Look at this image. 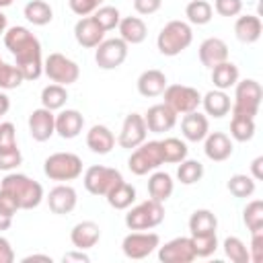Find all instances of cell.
<instances>
[{
  "label": "cell",
  "instance_id": "obj_1",
  "mask_svg": "<svg viewBox=\"0 0 263 263\" xmlns=\"http://www.w3.org/2000/svg\"><path fill=\"white\" fill-rule=\"evenodd\" d=\"M0 189L8 191L16 203H18V210H31V208H37L41 203V197H43V187L29 179L27 175H21V173H12V175H6L2 179V185Z\"/></svg>",
  "mask_w": 263,
  "mask_h": 263
},
{
  "label": "cell",
  "instance_id": "obj_2",
  "mask_svg": "<svg viewBox=\"0 0 263 263\" xmlns=\"http://www.w3.org/2000/svg\"><path fill=\"white\" fill-rule=\"evenodd\" d=\"M193 39V33H191V27L183 21H168L160 33H158V49L162 55H177L181 53L185 47H189Z\"/></svg>",
  "mask_w": 263,
  "mask_h": 263
},
{
  "label": "cell",
  "instance_id": "obj_3",
  "mask_svg": "<svg viewBox=\"0 0 263 263\" xmlns=\"http://www.w3.org/2000/svg\"><path fill=\"white\" fill-rule=\"evenodd\" d=\"M261 97H263V88L257 80H242L236 82V95H234V105H232V115H240V117H253L259 111L261 105Z\"/></svg>",
  "mask_w": 263,
  "mask_h": 263
},
{
  "label": "cell",
  "instance_id": "obj_4",
  "mask_svg": "<svg viewBox=\"0 0 263 263\" xmlns=\"http://www.w3.org/2000/svg\"><path fill=\"white\" fill-rule=\"evenodd\" d=\"M162 218H164L162 201H156L150 197L125 214V226L129 230H148V228L158 226Z\"/></svg>",
  "mask_w": 263,
  "mask_h": 263
},
{
  "label": "cell",
  "instance_id": "obj_5",
  "mask_svg": "<svg viewBox=\"0 0 263 263\" xmlns=\"http://www.w3.org/2000/svg\"><path fill=\"white\" fill-rule=\"evenodd\" d=\"M43 171L53 181H72L82 173V160L72 152H55L45 158Z\"/></svg>",
  "mask_w": 263,
  "mask_h": 263
},
{
  "label": "cell",
  "instance_id": "obj_6",
  "mask_svg": "<svg viewBox=\"0 0 263 263\" xmlns=\"http://www.w3.org/2000/svg\"><path fill=\"white\" fill-rule=\"evenodd\" d=\"M164 162L162 158V146L160 142L152 140V142H146L142 144L140 148L136 146V152H132L129 160H127V166L134 175H146L148 171L160 166Z\"/></svg>",
  "mask_w": 263,
  "mask_h": 263
},
{
  "label": "cell",
  "instance_id": "obj_7",
  "mask_svg": "<svg viewBox=\"0 0 263 263\" xmlns=\"http://www.w3.org/2000/svg\"><path fill=\"white\" fill-rule=\"evenodd\" d=\"M162 92H164V103L175 113H191L201 103V95L197 92V88L187 84H168Z\"/></svg>",
  "mask_w": 263,
  "mask_h": 263
},
{
  "label": "cell",
  "instance_id": "obj_8",
  "mask_svg": "<svg viewBox=\"0 0 263 263\" xmlns=\"http://www.w3.org/2000/svg\"><path fill=\"white\" fill-rule=\"evenodd\" d=\"M121 179V173L103 164H92L86 168L84 173V187L92 193V195H107L109 189L113 185H117Z\"/></svg>",
  "mask_w": 263,
  "mask_h": 263
},
{
  "label": "cell",
  "instance_id": "obj_9",
  "mask_svg": "<svg viewBox=\"0 0 263 263\" xmlns=\"http://www.w3.org/2000/svg\"><path fill=\"white\" fill-rule=\"evenodd\" d=\"M43 70L58 84H72L80 76V70H78L76 62H72L70 58H66L64 53H58V51L47 55Z\"/></svg>",
  "mask_w": 263,
  "mask_h": 263
},
{
  "label": "cell",
  "instance_id": "obj_10",
  "mask_svg": "<svg viewBox=\"0 0 263 263\" xmlns=\"http://www.w3.org/2000/svg\"><path fill=\"white\" fill-rule=\"evenodd\" d=\"M158 242L160 238L156 232H132L123 238L121 249L129 259H144L158 247Z\"/></svg>",
  "mask_w": 263,
  "mask_h": 263
},
{
  "label": "cell",
  "instance_id": "obj_11",
  "mask_svg": "<svg viewBox=\"0 0 263 263\" xmlns=\"http://www.w3.org/2000/svg\"><path fill=\"white\" fill-rule=\"evenodd\" d=\"M125 55H127V43L123 39H107V41H101L97 45L95 60H97L99 68L113 70V68L121 66Z\"/></svg>",
  "mask_w": 263,
  "mask_h": 263
},
{
  "label": "cell",
  "instance_id": "obj_12",
  "mask_svg": "<svg viewBox=\"0 0 263 263\" xmlns=\"http://www.w3.org/2000/svg\"><path fill=\"white\" fill-rule=\"evenodd\" d=\"M16 58V68L21 70L25 80H37L43 72V64H41V45L39 41H33L31 45L18 49L14 53Z\"/></svg>",
  "mask_w": 263,
  "mask_h": 263
},
{
  "label": "cell",
  "instance_id": "obj_13",
  "mask_svg": "<svg viewBox=\"0 0 263 263\" xmlns=\"http://www.w3.org/2000/svg\"><path fill=\"white\" fill-rule=\"evenodd\" d=\"M158 259L162 263H189V261H193L195 259V251H193L191 238L179 236V238L168 240L164 247H160Z\"/></svg>",
  "mask_w": 263,
  "mask_h": 263
},
{
  "label": "cell",
  "instance_id": "obj_14",
  "mask_svg": "<svg viewBox=\"0 0 263 263\" xmlns=\"http://www.w3.org/2000/svg\"><path fill=\"white\" fill-rule=\"evenodd\" d=\"M146 132H148V127H146L144 117L138 113H129L119 132V144L123 148H136L146 140Z\"/></svg>",
  "mask_w": 263,
  "mask_h": 263
},
{
  "label": "cell",
  "instance_id": "obj_15",
  "mask_svg": "<svg viewBox=\"0 0 263 263\" xmlns=\"http://www.w3.org/2000/svg\"><path fill=\"white\" fill-rule=\"evenodd\" d=\"M144 121H146V127L154 134H162V132H168L175 121H177V113L166 105V103H158V105H152L146 115H144Z\"/></svg>",
  "mask_w": 263,
  "mask_h": 263
},
{
  "label": "cell",
  "instance_id": "obj_16",
  "mask_svg": "<svg viewBox=\"0 0 263 263\" xmlns=\"http://www.w3.org/2000/svg\"><path fill=\"white\" fill-rule=\"evenodd\" d=\"M29 132H31L33 140H37V142L49 140L55 132V115L45 107L35 109L29 115Z\"/></svg>",
  "mask_w": 263,
  "mask_h": 263
},
{
  "label": "cell",
  "instance_id": "obj_17",
  "mask_svg": "<svg viewBox=\"0 0 263 263\" xmlns=\"http://www.w3.org/2000/svg\"><path fill=\"white\" fill-rule=\"evenodd\" d=\"M74 35H76V41H78L82 47H97V45L103 41L105 31H103L101 25L95 21V16H84V18H80V21L76 23Z\"/></svg>",
  "mask_w": 263,
  "mask_h": 263
},
{
  "label": "cell",
  "instance_id": "obj_18",
  "mask_svg": "<svg viewBox=\"0 0 263 263\" xmlns=\"http://www.w3.org/2000/svg\"><path fill=\"white\" fill-rule=\"evenodd\" d=\"M199 60L203 66L214 68V66L228 60V45L218 37H208L199 45Z\"/></svg>",
  "mask_w": 263,
  "mask_h": 263
},
{
  "label": "cell",
  "instance_id": "obj_19",
  "mask_svg": "<svg viewBox=\"0 0 263 263\" xmlns=\"http://www.w3.org/2000/svg\"><path fill=\"white\" fill-rule=\"evenodd\" d=\"M47 203L53 214H70L76 205V191L70 185H58L49 191Z\"/></svg>",
  "mask_w": 263,
  "mask_h": 263
},
{
  "label": "cell",
  "instance_id": "obj_20",
  "mask_svg": "<svg viewBox=\"0 0 263 263\" xmlns=\"http://www.w3.org/2000/svg\"><path fill=\"white\" fill-rule=\"evenodd\" d=\"M82 125H84V117L76 109H66L60 115H55V132L66 140L76 138L82 132Z\"/></svg>",
  "mask_w": 263,
  "mask_h": 263
},
{
  "label": "cell",
  "instance_id": "obj_21",
  "mask_svg": "<svg viewBox=\"0 0 263 263\" xmlns=\"http://www.w3.org/2000/svg\"><path fill=\"white\" fill-rule=\"evenodd\" d=\"M99 236H101V228H99V224H95V222H90V220H84V222L76 224V226L72 228V234H70L72 245H74L76 249H80V251L95 247L97 240H99Z\"/></svg>",
  "mask_w": 263,
  "mask_h": 263
},
{
  "label": "cell",
  "instance_id": "obj_22",
  "mask_svg": "<svg viewBox=\"0 0 263 263\" xmlns=\"http://www.w3.org/2000/svg\"><path fill=\"white\" fill-rule=\"evenodd\" d=\"M181 129H183V136L189 140V142H199L208 136V117L197 113V111H191V113H185L183 121H181Z\"/></svg>",
  "mask_w": 263,
  "mask_h": 263
},
{
  "label": "cell",
  "instance_id": "obj_23",
  "mask_svg": "<svg viewBox=\"0 0 263 263\" xmlns=\"http://www.w3.org/2000/svg\"><path fill=\"white\" fill-rule=\"evenodd\" d=\"M164 88H166V76L156 68H150V70L142 72L140 78H138V90L144 97H156Z\"/></svg>",
  "mask_w": 263,
  "mask_h": 263
},
{
  "label": "cell",
  "instance_id": "obj_24",
  "mask_svg": "<svg viewBox=\"0 0 263 263\" xmlns=\"http://www.w3.org/2000/svg\"><path fill=\"white\" fill-rule=\"evenodd\" d=\"M205 156L212 160H226L232 154V142L224 132H214L205 138Z\"/></svg>",
  "mask_w": 263,
  "mask_h": 263
},
{
  "label": "cell",
  "instance_id": "obj_25",
  "mask_svg": "<svg viewBox=\"0 0 263 263\" xmlns=\"http://www.w3.org/2000/svg\"><path fill=\"white\" fill-rule=\"evenodd\" d=\"M261 18L255 16V14H245V16H238L236 18V25H234V33L238 37V41L242 43H255L259 37H261Z\"/></svg>",
  "mask_w": 263,
  "mask_h": 263
},
{
  "label": "cell",
  "instance_id": "obj_26",
  "mask_svg": "<svg viewBox=\"0 0 263 263\" xmlns=\"http://www.w3.org/2000/svg\"><path fill=\"white\" fill-rule=\"evenodd\" d=\"M86 144L92 152L97 154H107L111 152V148L115 146V138L113 134L109 132V127L105 125H92L90 132L86 134Z\"/></svg>",
  "mask_w": 263,
  "mask_h": 263
},
{
  "label": "cell",
  "instance_id": "obj_27",
  "mask_svg": "<svg viewBox=\"0 0 263 263\" xmlns=\"http://www.w3.org/2000/svg\"><path fill=\"white\" fill-rule=\"evenodd\" d=\"M134 199H136V189H134V185H129V183H125V181H119V183L113 185V187L109 189V193H107V201H109V205L115 208V210H125V208H129Z\"/></svg>",
  "mask_w": 263,
  "mask_h": 263
},
{
  "label": "cell",
  "instance_id": "obj_28",
  "mask_svg": "<svg viewBox=\"0 0 263 263\" xmlns=\"http://www.w3.org/2000/svg\"><path fill=\"white\" fill-rule=\"evenodd\" d=\"M119 33L125 43H140L146 37V25L140 16H125L119 21Z\"/></svg>",
  "mask_w": 263,
  "mask_h": 263
},
{
  "label": "cell",
  "instance_id": "obj_29",
  "mask_svg": "<svg viewBox=\"0 0 263 263\" xmlns=\"http://www.w3.org/2000/svg\"><path fill=\"white\" fill-rule=\"evenodd\" d=\"M212 82L220 88V90H226L230 86H234L238 82V68L232 64V62H222L218 66L212 68Z\"/></svg>",
  "mask_w": 263,
  "mask_h": 263
},
{
  "label": "cell",
  "instance_id": "obj_30",
  "mask_svg": "<svg viewBox=\"0 0 263 263\" xmlns=\"http://www.w3.org/2000/svg\"><path fill=\"white\" fill-rule=\"evenodd\" d=\"M218 228V220L214 216V212L210 210H195L189 218V230H191V236L195 234H210V232H216Z\"/></svg>",
  "mask_w": 263,
  "mask_h": 263
},
{
  "label": "cell",
  "instance_id": "obj_31",
  "mask_svg": "<svg viewBox=\"0 0 263 263\" xmlns=\"http://www.w3.org/2000/svg\"><path fill=\"white\" fill-rule=\"evenodd\" d=\"M203 107L205 113L212 117H224L230 109V97L224 90H210L203 97Z\"/></svg>",
  "mask_w": 263,
  "mask_h": 263
},
{
  "label": "cell",
  "instance_id": "obj_32",
  "mask_svg": "<svg viewBox=\"0 0 263 263\" xmlns=\"http://www.w3.org/2000/svg\"><path fill=\"white\" fill-rule=\"evenodd\" d=\"M148 193L156 201H164L173 193V179L166 173H154L148 179Z\"/></svg>",
  "mask_w": 263,
  "mask_h": 263
},
{
  "label": "cell",
  "instance_id": "obj_33",
  "mask_svg": "<svg viewBox=\"0 0 263 263\" xmlns=\"http://www.w3.org/2000/svg\"><path fill=\"white\" fill-rule=\"evenodd\" d=\"M33 41H37V37H35L29 29H25V27H10V29L4 33V45H6L12 53H16L18 49L27 47V45L33 43Z\"/></svg>",
  "mask_w": 263,
  "mask_h": 263
},
{
  "label": "cell",
  "instance_id": "obj_34",
  "mask_svg": "<svg viewBox=\"0 0 263 263\" xmlns=\"http://www.w3.org/2000/svg\"><path fill=\"white\" fill-rule=\"evenodd\" d=\"M25 16H27V21H31L33 25H47V23H51V18H53V12H51V6L45 2V0H31V2H27V6H25Z\"/></svg>",
  "mask_w": 263,
  "mask_h": 263
},
{
  "label": "cell",
  "instance_id": "obj_35",
  "mask_svg": "<svg viewBox=\"0 0 263 263\" xmlns=\"http://www.w3.org/2000/svg\"><path fill=\"white\" fill-rule=\"evenodd\" d=\"M66 101H68V92H66V88H64V84L53 82V84L45 86L43 92H41V103H43V107L49 109V111L64 107Z\"/></svg>",
  "mask_w": 263,
  "mask_h": 263
},
{
  "label": "cell",
  "instance_id": "obj_36",
  "mask_svg": "<svg viewBox=\"0 0 263 263\" xmlns=\"http://www.w3.org/2000/svg\"><path fill=\"white\" fill-rule=\"evenodd\" d=\"M230 134L234 140L238 142H247L253 138L255 134V119L253 117H240V115H232L230 121Z\"/></svg>",
  "mask_w": 263,
  "mask_h": 263
},
{
  "label": "cell",
  "instance_id": "obj_37",
  "mask_svg": "<svg viewBox=\"0 0 263 263\" xmlns=\"http://www.w3.org/2000/svg\"><path fill=\"white\" fill-rule=\"evenodd\" d=\"M242 220H245V224L251 232L263 230V201L253 199L251 203H247V208L242 212Z\"/></svg>",
  "mask_w": 263,
  "mask_h": 263
},
{
  "label": "cell",
  "instance_id": "obj_38",
  "mask_svg": "<svg viewBox=\"0 0 263 263\" xmlns=\"http://www.w3.org/2000/svg\"><path fill=\"white\" fill-rule=\"evenodd\" d=\"M185 14L193 25H205L212 18V6L205 0H191L185 8Z\"/></svg>",
  "mask_w": 263,
  "mask_h": 263
},
{
  "label": "cell",
  "instance_id": "obj_39",
  "mask_svg": "<svg viewBox=\"0 0 263 263\" xmlns=\"http://www.w3.org/2000/svg\"><path fill=\"white\" fill-rule=\"evenodd\" d=\"M164 162H181L187 156V146L179 138H166L160 142Z\"/></svg>",
  "mask_w": 263,
  "mask_h": 263
},
{
  "label": "cell",
  "instance_id": "obj_40",
  "mask_svg": "<svg viewBox=\"0 0 263 263\" xmlns=\"http://www.w3.org/2000/svg\"><path fill=\"white\" fill-rule=\"evenodd\" d=\"M177 177L181 183L185 185H191V183H197L201 177H203V164L199 160H181V166L177 168Z\"/></svg>",
  "mask_w": 263,
  "mask_h": 263
},
{
  "label": "cell",
  "instance_id": "obj_41",
  "mask_svg": "<svg viewBox=\"0 0 263 263\" xmlns=\"http://www.w3.org/2000/svg\"><path fill=\"white\" fill-rule=\"evenodd\" d=\"M224 253H226V257H228L230 261H234V263H249V261H251L249 249H247V247L242 245V240L236 238V236H228V238L224 240Z\"/></svg>",
  "mask_w": 263,
  "mask_h": 263
},
{
  "label": "cell",
  "instance_id": "obj_42",
  "mask_svg": "<svg viewBox=\"0 0 263 263\" xmlns=\"http://www.w3.org/2000/svg\"><path fill=\"white\" fill-rule=\"evenodd\" d=\"M228 191L234 197H249L255 191V181L249 175H232L228 181Z\"/></svg>",
  "mask_w": 263,
  "mask_h": 263
},
{
  "label": "cell",
  "instance_id": "obj_43",
  "mask_svg": "<svg viewBox=\"0 0 263 263\" xmlns=\"http://www.w3.org/2000/svg\"><path fill=\"white\" fill-rule=\"evenodd\" d=\"M191 242H193L195 257H210V255L216 251V247H218L216 232H210V234H195V236H191Z\"/></svg>",
  "mask_w": 263,
  "mask_h": 263
},
{
  "label": "cell",
  "instance_id": "obj_44",
  "mask_svg": "<svg viewBox=\"0 0 263 263\" xmlns=\"http://www.w3.org/2000/svg\"><path fill=\"white\" fill-rule=\"evenodd\" d=\"M23 80L25 78H23V74L16 66H10V64L2 62V66H0V88H16V86H21Z\"/></svg>",
  "mask_w": 263,
  "mask_h": 263
},
{
  "label": "cell",
  "instance_id": "obj_45",
  "mask_svg": "<svg viewBox=\"0 0 263 263\" xmlns=\"http://www.w3.org/2000/svg\"><path fill=\"white\" fill-rule=\"evenodd\" d=\"M95 21L101 25L103 31H109V29H113L115 25H119V10H117L115 6H103V8L97 10Z\"/></svg>",
  "mask_w": 263,
  "mask_h": 263
},
{
  "label": "cell",
  "instance_id": "obj_46",
  "mask_svg": "<svg viewBox=\"0 0 263 263\" xmlns=\"http://www.w3.org/2000/svg\"><path fill=\"white\" fill-rule=\"evenodd\" d=\"M21 162H23V154H21L18 146L0 148V168L2 171H10V168L18 166Z\"/></svg>",
  "mask_w": 263,
  "mask_h": 263
},
{
  "label": "cell",
  "instance_id": "obj_47",
  "mask_svg": "<svg viewBox=\"0 0 263 263\" xmlns=\"http://www.w3.org/2000/svg\"><path fill=\"white\" fill-rule=\"evenodd\" d=\"M242 8L240 0H216V12L222 16H236Z\"/></svg>",
  "mask_w": 263,
  "mask_h": 263
},
{
  "label": "cell",
  "instance_id": "obj_48",
  "mask_svg": "<svg viewBox=\"0 0 263 263\" xmlns=\"http://www.w3.org/2000/svg\"><path fill=\"white\" fill-rule=\"evenodd\" d=\"M10 146H16V132L10 121H4L0 123V148H10Z\"/></svg>",
  "mask_w": 263,
  "mask_h": 263
},
{
  "label": "cell",
  "instance_id": "obj_49",
  "mask_svg": "<svg viewBox=\"0 0 263 263\" xmlns=\"http://www.w3.org/2000/svg\"><path fill=\"white\" fill-rule=\"evenodd\" d=\"M68 2H70V8H72L76 14L84 16V14L92 12L95 8H99V4H101L103 0H68Z\"/></svg>",
  "mask_w": 263,
  "mask_h": 263
},
{
  "label": "cell",
  "instance_id": "obj_50",
  "mask_svg": "<svg viewBox=\"0 0 263 263\" xmlns=\"http://www.w3.org/2000/svg\"><path fill=\"white\" fill-rule=\"evenodd\" d=\"M251 261L261 263L263 261V230L253 232V242H251Z\"/></svg>",
  "mask_w": 263,
  "mask_h": 263
},
{
  "label": "cell",
  "instance_id": "obj_51",
  "mask_svg": "<svg viewBox=\"0 0 263 263\" xmlns=\"http://www.w3.org/2000/svg\"><path fill=\"white\" fill-rule=\"evenodd\" d=\"M16 210H18L16 199H14L8 191L0 189V212H4V214H8V216H14V214H16Z\"/></svg>",
  "mask_w": 263,
  "mask_h": 263
},
{
  "label": "cell",
  "instance_id": "obj_52",
  "mask_svg": "<svg viewBox=\"0 0 263 263\" xmlns=\"http://www.w3.org/2000/svg\"><path fill=\"white\" fill-rule=\"evenodd\" d=\"M162 0H134V8L140 12V14H152L160 8Z\"/></svg>",
  "mask_w": 263,
  "mask_h": 263
},
{
  "label": "cell",
  "instance_id": "obj_53",
  "mask_svg": "<svg viewBox=\"0 0 263 263\" xmlns=\"http://www.w3.org/2000/svg\"><path fill=\"white\" fill-rule=\"evenodd\" d=\"M14 261V253H12V247L6 238L0 236V263H12Z\"/></svg>",
  "mask_w": 263,
  "mask_h": 263
},
{
  "label": "cell",
  "instance_id": "obj_54",
  "mask_svg": "<svg viewBox=\"0 0 263 263\" xmlns=\"http://www.w3.org/2000/svg\"><path fill=\"white\" fill-rule=\"evenodd\" d=\"M70 261H80V263H88V255H84L82 251H80V253H66V255H64V263H70Z\"/></svg>",
  "mask_w": 263,
  "mask_h": 263
},
{
  "label": "cell",
  "instance_id": "obj_55",
  "mask_svg": "<svg viewBox=\"0 0 263 263\" xmlns=\"http://www.w3.org/2000/svg\"><path fill=\"white\" fill-rule=\"evenodd\" d=\"M261 164H263V156H257V158L253 160V164H251V168H253V177H255V179H261V177H263Z\"/></svg>",
  "mask_w": 263,
  "mask_h": 263
},
{
  "label": "cell",
  "instance_id": "obj_56",
  "mask_svg": "<svg viewBox=\"0 0 263 263\" xmlns=\"http://www.w3.org/2000/svg\"><path fill=\"white\" fill-rule=\"evenodd\" d=\"M33 261H41V263H51V257L47 255H29L23 259V263H33Z\"/></svg>",
  "mask_w": 263,
  "mask_h": 263
},
{
  "label": "cell",
  "instance_id": "obj_57",
  "mask_svg": "<svg viewBox=\"0 0 263 263\" xmlns=\"http://www.w3.org/2000/svg\"><path fill=\"white\" fill-rule=\"evenodd\" d=\"M10 224H12V216H8V214L0 212V230H8V228H10Z\"/></svg>",
  "mask_w": 263,
  "mask_h": 263
},
{
  "label": "cell",
  "instance_id": "obj_58",
  "mask_svg": "<svg viewBox=\"0 0 263 263\" xmlns=\"http://www.w3.org/2000/svg\"><path fill=\"white\" fill-rule=\"evenodd\" d=\"M8 107H10V101H8V97L0 92V115H4V113L8 111Z\"/></svg>",
  "mask_w": 263,
  "mask_h": 263
},
{
  "label": "cell",
  "instance_id": "obj_59",
  "mask_svg": "<svg viewBox=\"0 0 263 263\" xmlns=\"http://www.w3.org/2000/svg\"><path fill=\"white\" fill-rule=\"evenodd\" d=\"M4 29H6V16L0 12V35L4 33Z\"/></svg>",
  "mask_w": 263,
  "mask_h": 263
},
{
  "label": "cell",
  "instance_id": "obj_60",
  "mask_svg": "<svg viewBox=\"0 0 263 263\" xmlns=\"http://www.w3.org/2000/svg\"><path fill=\"white\" fill-rule=\"evenodd\" d=\"M10 4H12V0H0V8L2 6H10Z\"/></svg>",
  "mask_w": 263,
  "mask_h": 263
},
{
  "label": "cell",
  "instance_id": "obj_61",
  "mask_svg": "<svg viewBox=\"0 0 263 263\" xmlns=\"http://www.w3.org/2000/svg\"><path fill=\"white\" fill-rule=\"evenodd\" d=\"M0 66H2V60H0Z\"/></svg>",
  "mask_w": 263,
  "mask_h": 263
}]
</instances>
